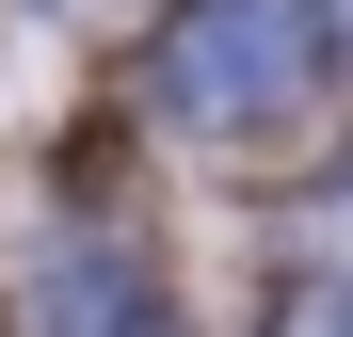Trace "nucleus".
Listing matches in <instances>:
<instances>
[{"label":"nucleus","mask_w":353,"mask_h":337,"mask_svg":"<svg viewBox=\"0 0 353 337\" xmlns=\"http://www.w3.org/2000/svg\"><path fill=\"white\" fill-rule=\"evenodd\" d=\"M321 65H337V0H176L161 48H145V96L176 112V129L241 145V129H273Z\"/></svg>","instance_id":"nucleus-1"},{"label":"nucleus","mask_w":353,"mask_h":337,"mask_svg":"<svg viewBox=\"0 0 353 337\" xmlns=\"http://www.w3.org/2000/svg\"><path fill=\"white\" fill-rule=\"evenodd\" d=\"M48 337H161V305H145V257L129 241H65L48 257V305H32Z\"/></svg>","instance_id":"nucleus-2"},{"label":"nucleus","mask_w":353,"mask_h":337,"mask_svg":"<svg viewBox=\"0 0 353 337\" xmlns=\"http://www.w3.org/2000/svg\"><path fill=\"white\" fill-rule=\"evenodd\" d=\"M257 337H353V273H305V289H273Z\"/></svg>","instance_id":"nucleus-3"}]
</instances>
